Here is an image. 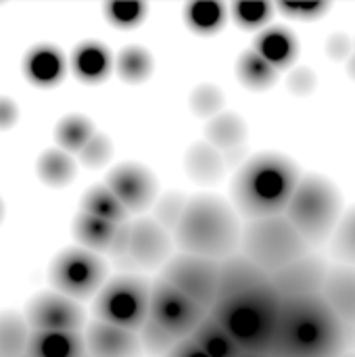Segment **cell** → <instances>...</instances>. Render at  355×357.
Segmentation results:
<instances>
[{
	"label": "cell",
	"mask_w": 355,
	"mask_h": 357,
	"mask_svg": "<svg viewBox=\"0 0 355 357\" xmlns=\"http://www.w3.org/2000/svg\"><path fill=\"white\" fill-rule=\"evenodd\" d=\"M354 331L318 297L282 299L272 357H341L352 351Z\"/></svg>",
	"instance_id": "6da1fadb"
},
{
	"label": "cell",
	"mask_w": 355,
	"mask_h": 357,
	"mask_svg": "<svg viewBox=\"0 0 355 357\" xmlns=\"http://www.w3.org/2000/svg\"><path fill=\"white\" fill-rule=\"evenodd\" d=\"M299 165L280 153H262L245 161L232 180V203L245 222L285 213L297 184Z\"/></svg>",
	"instance_id": "7a4b0ae2"
},
{
	"label": "cell",
	"mask_w": 355,
	"mask_h": 357,
	"mask_svg": "<svg viewBox=\"0 0 355 357\" xmlns=\"http://www.w3.org/2000/svg\"><path fill=\"white\" fill-rule=\"evenodd\" d=\"M282 297L272 282L218 297L209 314L224 326L245 354H270Z\"/></svg>",
	"instance_id": "3957f363"
},
{
	"label": "cell",
	"mask_w": 355,
	"mask_h": 357,
	"mask_svg": "<svg viewBox=\"0 0 355 357\" xmlns=\"http://www.w3.org/2000/svg\"><path fill=\"white\" fill-rule=\"evenodd\" d=\"M243 224L236 209L216 195L188 199L184 215L174 230L182 253L222 261L241 249Z\"/></svg>",
	"instance_id": "277c9868"
},
{
	"label": "cell",
	"mask_w": 355,
	"mask_h": 357,
	"mask_svg": "<svg viewBox=\"0 0 355 357\" xmlns=\"http://www.w3.org/2000/svg\"><path fill=\"white\" fill-rule=\"evenodd\" d=\"M343 215V199L333 180L320 174L301 176L287 209L285 218L305 238L310 247L331 241L339 220Z\"/></svg>",
	"instance_id": "5b68a950"
},
{
	"label": "cell",
	"mask_w": 355,
	"mask_h": 357,
	"mask_svg": "<svg viewBox=\"0 0 355 357\" xmlns=\"http://www.w3.org/2000/svg\"><path fill=\"white\" fill-rule=\"evenodd\" d=\"M239 251L272 276L280 268L312 253V247L285 218V213H280L245 222Z\"/></svg>",
	"instance_id": "8992f818"
},
{
	"label": "cell",
	"mask_w": 355,
	"mask_h": 357,
	"mask_svg": "<svg viewBox=\"0 0 355 357\" xmlns=\"http://www.w3.org/2000/svg\"><path fill=\"white\" fill-rule=\"evenodd\" d=\"M151 282L138 274H121L103 284L94 297V320L138 333L149 318Z\"/></svg>",
	"instance_id": "52a82bcc"
},
{
	"label": "cell",
	"mask_w": 355,
	"mask_h": 357,
	"mask_svg": "<svg viewBox=\"0 0 355 357\" xmlns=\"http://www.w3.org/2000/svg\"><path fill=\"white\" fill-rule=\"evenodd\" d=\"M48 278L56 293L73 301H86L103 289L107 264L84 247H69L52 259Z\"/></svg>",
	"instance_id": "ba28073f"
},
{
	"label": "cell",
	"mask_w": 355,
	"mask_h": 357,
	"mask_svg": "<svg viewBox=\"0 0 355 357\" xmlns=\"http://www.w3.org/2000/svg\"><path fill=\"white\" fill-rule=\"evenodd\" d=\"M161 278L199 307L209 312L218 299L220 261L190 253H178L172 255L161 268Z\"/></svg>",
	"instance_id": "9c48e42d"
},
{
	"label": "cell",
	"mask_w": 355,
	"mask_h": 357,
	"mask_svg": "<svg viewBox=\"0 0 355 357\" xmlns=\"http://www.w3.org/2000/svg\"><path fill=\"white\" fill-rule=\"evenodd\" d=\"M205 316L207 312L203 307L176 291L161 276L151 282V303L146 320L176 343L188 339Z\"/></svg>",
	"instance_id": "30bf717a"
},
{
	"label": "cell",
	"mask_w": 355,
	"mask_h": 357,
	"mask_svg": "<svg viewBox=\"0 0 355 357\" xmlns=\"http://www.w3.org/2000/svg\"><path fill=\"white\" fill-rule=\"evenodd\" d=\"M31 331H67L82 333L86 326V312L80 301H73L56 291L38 293L29 299L23 312Z\"/></svg>",
	"instance_id": "8fae6325"
},
{
	"label": "cell",
	"mask_w": 355,
	"mask_h": 357,
	"mask_svg": "<svg viewBox=\"0 0 355 357\" xmlns=\"http://www.w3.org/2000/svg\"><path fill=\"white\" fill-rule=\"evenodd\" d=\"M328 274V261L320 255L308 253L293 264L280 268L270 276L272 287L282 299H301L322 295V287Z\"/></svg>",
	"instance_id": "7c38bea8"
},
{
	"label": "cell",
	"mask_w": 355,
	"mask_h": 357,
	"mask_svg": "<svg viewBox=\"0 0 355 357\" xmlns=\"http://www.w3.org/2000/svg\"><path fill=\"white\" fill-rule=\"evenodd\" d=\"M172 257V236L153 218H140L130 226L128 266L132 270H157Z\"/></svg>",
	"instance_id": "4fadbf2b"
},
{
	"label": "cell",
	"mask_w": 355,
	"mask_h": 357,
	"mask_svg": "<svg viewBox=\"0 0 355 357\" xmlns=\"http://www.w3.org/2000/svg\"><path fill=\"white\" fill-rule=\"evenodd\" d=\"M128 211H144L157 201V182L149 167L140 163H121L113 167L105 184Z\"/></svg>",
	"instance_id": "5bb4252c"
},
{
	"label": "cell",
	"mask_w": 355,
	"mask_h": 357,
	"mask_svg": "<svg viewBox=\"0 0 355 357\" xmlns=\"http://www.w3.org/2000/svg\"><path fill=\"white\" fill-rule=\"evenodd\" d=\"M86 351L90 357H144L138 333L92 320L86 326Z\"/></svg>",
	"instance_id": "9a60e30c"
},
{
	"label": "cell",
	"mask_w": 355,
	"mask_h": 357,
	"mask_svg": "<svg viewBox=\"0 0 355 357\" xmlns=\"http://www.w3.org/2000/svg\"><path fill=\"white\" fill-rule=\"evenodd\" d=\"M326 305L354 331L355 328V266L335 264L328 266V274L320 295Z\"/></svg>",
	"instance_id": "2e32d148"
},
{
	"label": "cell",
	"mask_w": 355,
	"mask_h": 357,
	"mask_svg": "<svg viewBox=\"0 0 355 357\" xmlns=\"http://www.w3.org/2000/svg\"><path fill=\"white\" fill-rule=\"evenodd\" d=\"M253 50L268 61L276 71L291 69L299 56V40L297 36L282 25L262 29L255 38Z\"/></svg>",
	"instance_id": "e0dca14e"
},
{
	"label": "cell",
	"mask_w": 355,
	"mask_h": 357,
	"mask_svg": "<svg viewBox=\"0 0 355 357\" xmlns=\"http://www.w3.org/2000/svg\"><path fill=\"white\" fill-rule=\"evenodd\" d=\"M266 282H270V276L259 266H255L249 257H245L241 251L220 261L218 297L247 291V289H253V287H259Z\"/></svg>",
	"instance_id": "ac0fdd59"
},
{
	"label": "cell",
	"mask_w": 355,
	"mask_h": 357,
	"mask_svg": "<svg viewBox=\"0 0 355 357\" xmlns=\"http://www.w3.org/2000/svg\"><path fill=\"white\" fill-rule=\"evenodd\" d=\"M23 73L33 86L52 88L65 77V56L56 46H33L23 59Z\"/></svg>",
	"instance_id": "d6986e66"
},
{
	"label": "cell",
	"mask_w": 355,
	"mask_h": 357,
	"mask_svg": "<svg viewBox=\"0 0 355 357\" xmlns=\"http://www.w3.org/2000/svg\"><path fill=\"white\" fill-rule=\"evenodd\" d=\"M86 341L82 333L31 331L27 357H84Z\"/></svg>",
	"instance_id": "ffe728a7"
},
{
	"label": "cell",
	"mask_w": 355,
	"mask_h": 357,
	"mask_svg": "<svg viewBox=\"0 0 355 357\" xmlns=\"http://www.w3.org/2000/svg\"><path fill=\"white\" fill-rule=\"evenodd\" d=\"M71 67L84 84H100L113 71V56L100 42H84L73 50Z\"/></svg>",
	"instance_id": "44dd1931"
},
{
	"label": "cell",
	"mask_w": 355,
	"mask_h": 357,
	"mask_svg": "<svg viewBox=\"0 0 355 357\" xmlns=\"http://www.w3.org/2000/svg\"><path fill=\"white\" fill-rule=\"evenodd\" d=\"M119 226L80 211L75 215V220H73V236L80 243V247H84V249H88V251H92L96 255H100V253L109 255Z\"/></svg>",
	"instance_id": "7402d4cb"
},
{
	"label": "cell",
	"mask_w": 355,
	"mask_h": 357,
	"mask_svg": "<svg viewBox=\"0 0 355 357\" xmlns=\"http://www.w3.org/2000/svg\"><path fill=\"white\" fill-rule=\"evenodd\" d=\"M190 339L197 343L201 351L209 357H239L243 351L234 343V339L224 331V326L207 312V316L197 324Z\"/></svg>",
	"instance_id": "603a6c76"
},
{
	"label": "cell",
	"mask_w": 355,
	"mask_h": 357,
	"mask_svg": "<svg viewBox=\"0 0 355 357\" xmlns=\"http://www.w3.org/2000/svg\"><path fill=\"white\" fill-rule=\"evenodd\" d=\"M31 328L23 314L8 310L0 314V357H25Z\"/></svg>",
	"instance_id": "cb8c5ba5"
},
{
	"label": "cell",
	"mask_w": 355,
	"mask_h": 357,
	"mask_svg": "<svg viewBox=\"0 0 355 357\" xmlns=\"http://www.w3.org/2000/svg\"><path fill=\"white\" fill-rule=\"evenodd\" d=\"M236 75H239V82L245 88L253 90V92L270 90L278 82V71L268 61H264L253 48L245 50L239 56V61H236Z\"/></svg>",
	"instance_id": "d4e9b609"
},
{
	"label": "cell",
	"mask_w": 355,
	"mask_h": 357,
	"mask_svg": "<svg viewBox=\"0 0 355 357\" xmlns=\"http://www.w3.org/2000/svg\"><path fill=\"white\" fill-rule=\"evenodd\" d=\"M96 134L94 123L82 115V113H71L65 115L54 130V140L59 144L61 151L69 153V155H80L82 149L88 144V140Z\"/></svg>",
	"instance_id": "484cf974"
},
{
	"label": "cell",
	"mask_w": 355,
	"mask_h": 357,
	"mask_svg": "<svg viewBox=\"0 0 355 357\" xmlns=\"http://www.w3.org/2000/svg\"><path fill=\"white\" fill-rule=\"evenodd\" d=\"M207 140L220 153L243 146L247 140V126L236 113L216 115L207 126Z\"/></svg>",
	"instance_id": "4316f807"
},
{
	"label": "cell",
	"mask_w": 355,
	"mask_h": 357,
	"mask_svg": "<svg viewBox=\"0 0 355 357\" xmlns=\"http://www.w3.org/2000/svg\"><path fill=\"white\" fill-rule=\"evenodd\" d=\"M224 169L222 153L209 142H197L186 155V172L199 182H216L222 178Z\"/></svg>",
	"instance_id": "83f0119b"
},
{
	"label": "cell",
	"mask_w": 355,
	"mask_h": 357,
	"mask_svg": "<svg viewBox=\"0 0 355 357\" xmlns=\"http://www.w3.org/2000/svg\"><path fill=\"white\" fill-rule=\"evenodd\" d=\"M82 211L117 226L126 224L130 213L107 186H92L90 190H86V195L82 197Z\"/></svg>",
	"instance_id": "f1b7e54d"
},
{
	"label": "cell",
	"mask_w": 355,
	"mask_h": 357,
	"mask_svg": "<svg viewBox=\"0 0 355 357\" xmlns=\"http://www.w3.org/2000/svg\"><path fill=\"white\" fill-rule=\"evenodd\" d=\"M36 169H38V178L46 186H52V188L67 186L75 178V163H73L71 155L61 149L44 151L38 159Z\"/></svg>",
	"instance_id": "f546056e"
},
{
	"label": "cell",
	"mask_w": 355,
	"mask_h": 357,
	"mask_svg": "<svg viewBox=\"0 0 355 357\" xmlns=\"http://www.w3.org/2000/svg\"><path fill=\"white\" fill-rule=\"evenodd\" d=\"M226 15V6L220 2H192L184 10L188 27L201 36H213L216 31H220Z\"/></svg>",
	"instance_id": "4dcf8cb0"
},
{
	"label": "cell",
	"mask_w": 355,
	"mask_h": 357,
	"mask_svg": "<svg viewBox=\"0 0 355 357\" xmlns=\"http://www.w3.org/2000/svg\"><path fill=\"white\" fill-rule=\"evenodd\" d=\"M115 69L119 73V77L128 84H140L144 82L151 71H153V56L144 46H126L121 48Z\"/></svg>",
	"instance_id": "1f68e13d"
},
{
	"label": "cell",
	"mask_w": 355,
	"mask_h": 357,
	"mask_svg": "<svg viewBox=\"0 0 355 357\" xmlns=\"http://www.w3.org/2000/svg\"><path fill=\"white\" fill-rule=\"evenodd\" d=\"M331 251L339 264L355 266V207L341 215L331 236Z\"/></svg>",
	"instance_id": "d6a6232c"
},
{
	"label": "cell",
	"mask_w": 355,
	"mask_h": 357,
	"mask_svg": "<svg viewBox=\"0 0 355 357\" xmlns=\"http://www.w3.org/2000/svg\"><path fill=\"white\" fill-rule=\"evenodd\" d=\"M186 195L184 192H165L161 199L155 201V209H153V220L157 224H161L167 232H174L184 215L186 209Z\"/></svg>",
	"instance_id": "836d02e7"
},
{
	"label": "cell",
	"mask_w": 355,
	"mask_h": 357,
	"mask_svg": "<svg viewBox=\"0 0 355 357\" xmlns=\"http://www.w3.org/2000/svg\"><path fill=\"white\" fill-rule=\"evenodd\" d=\"M274 6L270 2H234L230 6L232 19L245 29H259L272 19Z\"/></svg>",
	"instance_id": "e575fe53"
},
{
	"label": "cell",
	"mask_w": 355,
	"mask_h": 357,
	"mask_svg": "<svg viewBox=\"0 0 355 357\" xmlns=\"http://www.w3.org/2000/svg\"><path fill=\"white\" fill-rule=\"evenodd\" d=\"M109 23L117 27H134L146 15V4L142 2H107L103 6Z\"/></svg>",
	"instance_id": "d590c367"
},
{
	"label": "cell",
	"mask_w": 355,
	"mask_h": 357,
	"mask_svg": "<svg viewBox=\"0 0 355 357\" xmlns=\"http://www.w3.org/2000/svg\"><path fill=\"white\" fill-rule=\"evenodd\" d=\"M77 157H80L82 165H86L88 169H100L113 157V142L105 134L96 132Z\"/></svg>",
	"instance_id": "8d00e7d4"
},
{
	"label": "cell",
	"mask_w": 355,
	"mask_h": 357,
	"mask_svg": "<svg viewBox=\"0 0 355 357\" xmlns=\"http://www.w3.org/2000/svg\"><path fill=\"white\" fill-rule=\"evenodd\" d=\"M222 105H224V96L213 84H203L192 94V111L201 117L213 119Z\"/></svg>",
	"instance_id": "74e56055"
},
{
	"label": "cell",
	"mask_w": 355,
	"mask_h": 357,
	"mask_svg": "<svg viewBox=\"0 0 355 357\" xmlns=\"http://www.w3.org/2000/svg\"><path fill=\"white\" fill-rule=\"evenodd\" d=\"M328 8H331L328 2H318V0H314V2H278V10L297 21L320 19Z\"/></svg>",
	"instance_id": "f35d334b"
},
{
	"label": "cell",
	"mask_w": 355,
	"mask_h": 357,
	"mask_svg": "<svg viewBox=\"0 0 355 357\" xmlns=\"http://www.w3.org/2000/svg\"><path fill=\"white\" fill-rule=\"evenodd\" d=\"M289 88L297 96H305L316 88V75L308 67H297L289 77Z\"/></svg>",
	"instance_id": "ab89813d"
},
{
	"label": "cell",
	"mask_w": 355,
	"mask_h": 357,
	"mask_svg": "<svg viewBox=\"0 0 355 357\" xmlns=\"http://www.w3.org/2000/svg\"><path fill=\"white\" fill-rule=\"evenodd\" d=\"M352 50H354V42H352V38L345 36L343 31L333 33V36L328 38V42H326V54L333 56L335 61L347 59V56L352 54Z\"/></svg>",
	"instance_id": "60d3db41"
},
{
	"label": "cell",
	"mask_w": 355,
	"mask_h": 357,
	"mask_svg": "<svg viewBox=\"0 0 355 357\" xmlns=\"http://www.w3.org/2000/svg\"><path fill=\"white\" fill-rule=\"evenodd\" d=\"M17 117H19V109L15 100L8 96H0V130L13 128L17 123Z\"/></svg>",
	"instance_id": "b9f144b4"
},
{
	"label": "cell",
	"mask_w": 355,
	"mask_h": 357,
	"mask_svg": "<svg viewBox=\"0 0 355 357\" xmlns=\"http://www.w3.org/2000/svg\"><path fill=\"white\" fill-rule=\"evenodd\" d=\"M163 357H209L205 351H201L199 347H197V343L188 337V339H182V341H178L167 354Z\"/></svg>",
	"instance_id": "7bdbcfd3"
},
{
	"label": "cell",
	"mask_w": 355,
	"mask_h": 357,
	"mask_svg": "<svg viewBox=\"0 0 355 357\" xmlns=\"http://www.w3.org/2000/svg\"><path fill=\"white\" fill-rule=\"evenodd\" d=\"M347 73L355 79V52L349 56V61H347Z\"/></svg>",
	"instance_id": "ee69618b"
},
{
	"label": "cell",
	"mask_w": 355,
	"mask_h": 357,
	"mask_svg": "<svg viewBox=\"0 0 355 357\" xmlns=\"http://www.w3.org/2000/svg\"><path fill=\"white\" fill-rule=\"evenodd\" d=\"M239 357H272V356H270V354H245V351H243Z\"/></svg>",
	"instance_id": "f6af8a7d"
},
{
	"label": "cell",
	"mask_w": 355,
	"mask_h": 357,
	"mask_svg": "<svg viewBox=\"0 0 355 357\" xmlns=\"http://www.w3.org/2000/svg\"><path fill=\"white\" fill-rule=\"evenodd\" d=\"M2 218H4V205H2V201H0V222H2Z\"/></svg>",
	"instance_id": "bcb514c9"
},
{
	"label": "cell",
	"mask_w": 355,
	"mask_h": 357,
	"mask_svg": "<svg viewBox=\"0 0 355 357\" xmlns=\"http://www.w3.org/2000/svg\"><path fill=\"white\" fill-rule=\"evenodd\" d=\"M341 357H355V351H347V354H343Z\"/></svg>",
	"instance_id": "7dc6e473"
},
{
	"label": "cell",
	"mask_w": 355,
	"mask_h": 357,
	"mask_svg": "<svg viewBox=\"0 0 355 357\" xmlns=\"http://www.w3.org/2000/svg\"><path fill=\"white\" fill-rule=\"evenodd\" d=\"M354 50H355V40H354Z\"/></svg>",
	"instance_id": "c3c4849f"
},
{
	"label": "cell",
	"mask_w": 355,
	"mask_h": 357,
	"mask_svg": "<svg viewBox=\"0 0 355 357\" xmlns=\"http://www.w3.org/2000/svg\"><path fill=\"white\" fill-rule=\"evenodd\" d=\"M84 357H90V356H88V354H86V356H84Z\"/></svg>",
	"instance_id": "681fc988"
},
{
	"label": "cell",
	"mask_w": 355,
	"mask_h": 357,
	"mask_svg": "<svg viewBox=\"0 0 355 357\" xmlns=\"http://www.w3.org/2000/svg\"><path fill=\"white\" fill-rule=\"evenodd\" d=\"M354 337H355V328H354Z\"/></svg>",
	"instance_id": "f907efd6"
},
{
	"label": "cell",
	"mask_w": 355,
	"mask_h": 357,
	"mask_svg": "<svg viewBox=\"0 0 355 357\" xmlns=\"http://www.w3.org/2000/svg\"><path fill=\"white\" fill-rule=\"evenodd\" d=\"M25 357H27V356H25Z\"/></svg>",
	"instance_id": "816d5d0a"
}]
</instances>
